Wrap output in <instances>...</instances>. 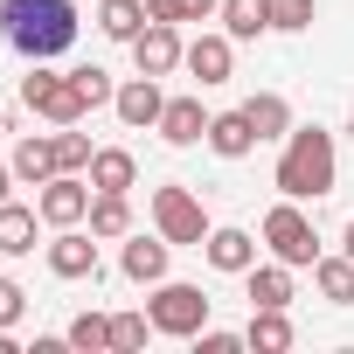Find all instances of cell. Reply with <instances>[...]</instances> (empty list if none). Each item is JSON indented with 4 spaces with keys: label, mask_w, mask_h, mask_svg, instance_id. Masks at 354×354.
Returning <instances> with one entry per match:
<instances>
[{
    "label": "cell",
    "mask_w": 354,
    "mask_h": 354,
    "mask_svg": "<svg viewBox=\"0 0 354 354\" xmlns=\"http://www.w3.org/2000/svg\"><path fill=\"white\" fill-rule=\"evenodd\" d=\"M21 104L35 111V118H49V125H84V97H77V84H70V70L56 77L49 63H28V77H21Z\"/></svg>",
    "instance_id": "cell-6"
},
{
    "label": "cell",
    "mask_w": 354,
    "mask_h": 354,
    "mask_svg": "<svg viewBox=\"0 0 354 354\" xmlns=\"http://www.w3.org/2000/svg\"><path fill=\"white\" fill-rule=\"evenodd\" d=\"M153 230H160L174 250H202L216 223H209V209H202L181 181H167V188H153Z\"/></svg>",
    "instance_id": "cell-4"
},
{
    "label": "cell",
    "mask_w": 354,
    "mask_h": 354,
    "mask_svg": "<svg viewBox=\"0 0 354 354\" xmlns=\"http://www.w3.org/2000/svg\"><path fill=\"white\" fill-rule=\"evenodd\" d=\"M181 70H188V77H195L202 91H209V84H230V77H236V42H230L223 28H216V35L202 28V35L188 42V56H181Z\"/></svg>",
    "instance_id": "cell-9"
},
{
    "label": "cell",
    "mask_w": 354,
    "mask_h": 354,
    "mask_svg": "<svg viewBox=\"0 0 354 354\" xmlns=\"http://www.w3.org/2000/svg\"><path fill=\"white\" fill-rule=\"evenodd\" d=\"M181 8V21H209V15H223V0H174Z\"/></svg>",
    "instance_id": "cell-33"
},
{
    "label": "cell",
    "mask_w": 354,
    "mask_h": 354,
    "mask_svg": "<svg viewBox=\"0 0 354 354\" xmlns=\"http://www.w3.org/2000/svg\"><path fill=\"white\" fill-rule=\"evenodd\" d=\"M333 181H340L333 132L292 125V132H285V153H278V167H271V188L292 195V202H319V195H333Z\"/></svg>",
    "instance_id": "cell-1"
},
{
    "label": "cell",
    "mask_w": 354,
    "mask_h": 354,
    "mask_svg": "<svg viewBox=\"0 0 354 354\" xmlns=\"http://www.w3.org/2000/svg\"><path fill=\"white\" fill-rule=\"evenodd\" d=\"M146 313H153V333H167V340H195V333L209 326L216 299H209L202 285H181V278H160V285H153V299H146Z\"/></svg>",
    "instance_id": "cell-3"
},
{
    "label": "cell",
    "mask_w": 354,
    "mask_h": 354,
    "mask_svg": "<svg viewBox=\"0 0 354 354\" xmlns=\"http://www.w3.org/2000/svg\"><path fill=\"white\" fill-rule=\"evenodd\" d=\"M146 15H153V21H181V8H174V0H146Z\"/></svg>",
    "instance_id": "cell-34"
},
{
    "label": "cell",
    "mask_w": 354,
    "mask_h": 354,
    "mask_svg": "<svg viewBox=\"0 0 354 354\" xmlns=\"http://www.w3.org/2000/svg\"><path fill=\"white\" fill-rule=\"evenodd\" d=\"M243 285H250V306H292V264H250L243 271Z\"/></svg>",
    "instance_id": "cell-23"
},
{
    "label": "cell",
    "mask_w": 354,
    "mask_h": 354,
    "mask_svg": "<svg viewBox=\"0 0 354 354\" xmlns=\"http://www.w3.org/2000/svg\"><path fill=\"white\" fill-rule=\"evenodd\" d=\"M21 313H28V292H21L15 278H0V333H15V326H21Z\"/></svg>",
    "instance_id": "cell-31"
},
{
    "label": "cell",
    "mask_w": 354,
    "mask_h": 354,
    "mask_svg": "<svg viewBox=\"0 0 354 354\" xmlns=\"http://www.w3.org/2000/svg\"><path fill=\"white\" fill-rule=\"evenodd\" d=\"M146 333H153V313H111V354L146 347Z\"/></svg>",
    "instance_id": "cell-28"
},
{
    "label": "cell",
    "mask_w": 354,
    "mask_h": 354,
    "mask_svg": "<svg viewBox=\"0 0 354 354\" xmlns=\"http://www.w3.org/2000/svg\"><path fill=\"white\" fill-rule=\"evenodd\" d=\"M243 111H250V125H257V139H285V132H292V104H285L278 91H257V97H250Z\"/></svg>",
    "instance_id": "cell-25"
},
{
    "label": "cell",
    "mask_w": 354,
    "mask_h": 354,
    "mask_svg": "<svg viewBox=\"0 0 354 354\" xmlns=\"http://www.w3.org/2000/svg\"><path fill=\"white\" fill-rule=\"evenodd\" d=\"M35 223H42V209L0 202V257H28V250H35Z\"/></svg>",
    "instance_id": "cell-19"
},
{
    "label": "cell",
    "mask_w": 354,
    "mask_h": 354,
    "mask_svg": "<svg viewBox=\"0 0 354 354\" xmlns=\"http://www.w3.org/2000/svg\"><path fill=\"white\" fill-rule=\"evenodd\" d=\"M313 15H319V0H271V28H278V35L313 28Z\"/></svg>",
    "instance_id": "cell-30"
},
{
    "label": "cell",
    "mask_w": 354,
    "mask_h": 354,
    "mask_svg": "<svg viewBox=\"0 0 354 354\" xmlns=\"http://www.w3.org/2000/svg\"><path fill=\"white\" fill-rule=\"evenodd\" d=\"M111 111H118V125L125 132H153L160 125V111H167V91H160V77H132V84H118V97H111Z\"/></svg>",
    "instance_id": "cell-10"
},
{
    "label": "cell",
    "mask_w": 354,
    "mask_h": 354,
    "mask_svg": "<svg viewBox=\"0 0 354 354\" xmlns=\"http://www.w3.org/2000/svg\"><path fill=\"white\" fill-rule=\"evenodd\" d=\"M257 236H264V250H271L278 264H292V271H313V264H319V236H313V216H306L292 195H285V202L264 216V230H257Z\"/></svg>",
    "instance_id": "cell-5"
},
{
    "label": "cell",
    "mask_w": 354,
    "mask_h": 354,
    "mask_svg": "<svg viewBox=\"0 0 354 354\" xmlns=\"http://www.w3.org/2000/svg\"><path fill=\"white\" fill-rule=\"evenodd\" d=\"M209 118L216 111H202V97H167V111H160V139L167 146H209Z\"/></svg>",
    "instance_id": "cell-13"
},
{
    "label": "cell",
    "mask_w": 354,
    "mask_h": 354,
    "mask_svg": "<svg viewBox=\"0 0 354 354\" xmlns=\"http://www.w3.org/2000/svg\"><path fill=\"white\" fill-rule=\"evenodd\" d=\"M243 340L257 347V354H285L299 333H292V319H285V306H250V326H243Z\"/></svg>",
    "instance_id": "cell-18"
},
{
    "label": "cell",
    "mask_w": 354,
    "mask_h": 354,
    "mask_svg": "<svg viewBox=\"0 0 354 354\" xmlns=\"http://www.w3.org/2000/svg\"><path fill=\"white\" fill-rule=\"evenodd\" d=\"M146 21H153L146 0H97V35H104V42H125V49H132V35H139Z\"/></svg>",
    "instance_id": "cell-20"
},
{
    "label": "cell",
    "mask_w": 354,
    "mask_h": 354,
    "mask_svg": "<svg viewBox=\"0 0 354 354\" xmlns=\"http://www.w3.org/2000/svg\"><path fill=\"white\" fill-rule=\"evenodd\" d=\"M313 285H319L326 306H354V257H347V250H340V257H319V264H313Z\"/></svg>",
    "instance_id": "cell-24"
},
{
    "label": "cell",
    "mask_w": 354,
    "mask_h": 354,
    "mask_svg": "<svg viewBox=\"0 0 354 354\" xmlns=\"http://www.w3.org/2000/svg\"><path fill=\"white\" fill-rule=\"evenodd\" d=\"M15 188H21V181H15V167H0V202H15Z\"/></svg>",
    "instance_id": "cell-35"
},
{
    "label": "cell",
    "mask_w": 354,
    "mask_h": 354,
    "mask_svg": "<svg viewBox=\"0 0 354 354\" xmlns=\"http://www.w3.org/2000/svg\"><path fill=\"white\" fill-rule=\"evenodd\" d=\"M181 56H188L181 21H146V28L132 35V63H139L146 77H174V70H181Z\"/></svg>",
    "instance_id": "cell-8"
},
{
    "label": "cell",
    "mask_w": 354,
    "mask_h": 354,
    "mask_svg": "<svg viewBox=\"0 0 354 354\" xmlns=\"http://www.w3.org/2000/svg\"><path fill=\"white\" fill-rule=\"evenodd\" d=\"M91 174H49L42 181V195H35V209H42V223L49 230H70V223H84L91 216Z\"/></svg>",
    "instance_id": "cell-7"
},
{
    "label": "cell",
    "mask_w": 354,
    "mask_h": 354,
    "mask_svg": "<svg viewBox=\"0 0 354 354\" xmlns=\"http://www.w3.org/2000/svg\"><path fill=\"white\" fill-rule=\"evenodd\" d=\"M91 132H77V125H56V167L63 174H91Z\"/></svg>",
    "instance_id": "cell-26"
},
{
    "label": "cell",
    "mask_w": 354,
    "mask_h": 354,
    "mask_svg": "<svg viewBox=\"0 0 354 354\" xmlns=\"http://www.w3.org/2000/svg\"><path fill=\"white\" fill-rule=\"evenodd\" d=\"M8 167H15V181H21V188H42L49 174H63V167H56V139H42V132H28V139L15 146Z\"/></svg>",
    "instance_id": "cell-17"
},
{
    "label": "cell",
    "mask_w": 354,
    "mask_h": 354,
    "mask_svg": "<svg viewBox=\"0 0 354 354\" xmlns=\"http://www.w3.org/2000/svg\"><path fill=\"white\" fill-rule=\"evenodd\" d=\"M70 84H77V97H84V104H91V111H97V104H111V97H118V84H111V77H104V70H97V63H84V70H70Z\"/></svg>",
    "instance_id": "cell-29"
},
{
    "label": "cell",
    "mask_w": 354,
    "mask_h": 354,
    "mask_svg": "<svg viewBox=\"0 0 354 354\" xmlns=\"http://www.w3.org/2000/svg\"><path fill=\"white\" fill-rule=\"evenodd\" d=\"M0 35L28 63H56L77 42V8L70 0H0Z\"/></svg>",
    "instance_id": "cell-2"
},
{
    "label": "cell",
    "mask_w": 354,
    "mask_h": 354,
    "mask_svg": "<svg viewBox=\"0 0 354 354\" xmlns=\"http://www.w3.org/2000/svg\"><path fill=\"white\" fill-rule=\"evenodd\" d=\"M42 257H49V271H56V278H97V236H91L84 223L56 230V236L42 243Z\"/></svg>",
    "instance_id": "cell-11"
},
{
    "label": "cell",
    "mask_w": 354,
    "mask_h": 354,
    "mask_svg": "<svg viewBox=\"0 0 354 354\" xmlns=\"http://www.w3.org/2000/svg\"><path fill=\"white\" fill-rule=\"evenodd\" d=\"M91 188H97V195L139 188V160H132L125 146H97V153H91Z\"/></svg>",
    "instance_id": "cell-16"
},
{
    "label": "cell",
    "mask_w": 354,
    "mask_h": 354,
    "mask_svg": "<svg viewBox=\"0 0 354 354\" xmlns=\"http://www.w3.org/2000/svg\"><path fill=\"white\" fill-rule=\"evenodd\" d=\"M202 257H209V271H223V278H243V271L257 264V236H250V230H236V223H223V230H209Z\"/></svg>",
    "instance_id": "cell-12"
},
{
    "label": "cell",
    "mask_w": 354,
    "mask_h": 354,
    "mask_svg": "<svg viewBox=\"0 0 354 354\" xmlns=\"http://www.w3.org/2000/svg\"><path fill=\"white\" fill-rule=\"evenodd\" d=\"M223 35H230V42L271 35V0H223Z\"/></svg>",
    "instance_id": "cell-22"
},
{
    "label": "cell",
    "mask_w": 354,
    "mask_h": 354,
    "mask_svg": "<svg viewBox=\"0 0 354 354\" xmlns=\"http://www.w3.org/2000/svg\"><path fill=\"white\" fill-rule=\"evenodd\" d=\"M167 257H174V243H167V236H125L118 271H125L132 285H160V278H167Z\"/></svg>",
    "instance_id": "cell-15"
},
{
    "label": "cell",
    "mask_w": 354,
    "mask_h": 354,
    "mask_svg": "<svg viewBox=\"0 0 354 354\" xmlns=\"http://www.w3.org/2000/svg\"><path fill=\"white\" fill-rule=\"evenodd\" d=\"M340 250H347V257H354V223H347V230H340Z\"/></svg>",
    "instance_id": "cell-36"
},
{
    "label": "cell",
    "mask_w": 354,
    "mask_h": 354,
    "mask_svg": "<svg viewBox=\"0 0 354 354\" xmlns=\"http://www.w3.org/2000/svg\"><path fill=\"white\" fill-rule=\"evenodd\" d=\"M209 153H216V160H250V153H257V125H250L243 104L209 118Z\"/></svg>",
    "instance_id": "cell-14"
},
{
    "label": "cell",
    "mask_w": 354,
    "mask_h": 354,
    "mask_svg": "<svg viewBox=\"0 0 354 354\" xmlns=\"http://www.w3.org/2000/svg\"><path fill=\"white\" fill-rule=\"evenodd\" d=\"M84 223H91L97 243H125V236H132V202H125V195H91V216H84Z\"/></svg>",
    "instance_id": "cell-21"
},
{
    "label": "cell",
    "mask_w": 354,
    "mask_h": 354,
    "mask_svg": "<svg viewBox=\"0 0 354 354\" xmlns=\"http://www.w3.org/2000/svg\"><path fill=\"white\" fill-rule=\"evenodd\" d=\"M63 340H70V347H91V354L111 347V313H77V319L63 326Z\"/></svg>",
    "instance_id": "cell-27"
},
{
    "label": "cell",
    "mask_w": 354,
    "mask_h": 354,
    "mask_svg": "<svg viewBox=\"0 0 354 354\" xmlns=\"http://www.w3.org/2000/svg\"><path fill=\"white\" fill-rule=\"evenodd\" d=\"M195 347H202V354H236V347H250V340H243V333H223V326H202Z\"/></svg>",
    "instance_id": "cell-32"
}]
</instances>
